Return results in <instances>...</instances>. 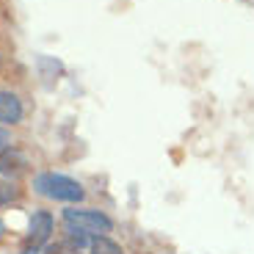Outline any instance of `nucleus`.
<instances>
[{
    "mask_svg": "<svg viewBox=\"0 0 254 254\" xmlns=\"http://www.w3.org/2000/svg\"><path fill=\"white\" fill-rule=\"evenodd\" d=\"M89 249H91V254H125L119 243L111 241L108 235H94L89 241Z\"/></svg>",
    "mask_w": 254,
    "mask_h": 254,
    "instance_id": "obj_6",
    "label": "nucleus"
},
{
    "mask_svg": "<svg viewBox=\"0 0 254 254\" xmlns=\"http://www.w3.org/2000/svg\"><path fill=\"white\" fill-rule=\"evenodd\" d=\"M45 254H80V249L72 241H56V243H47Z\"/></svg>",
    "mask_w": 254,
    "mask_h": 254,
    "instance_id": "obj_7",
    "label": "nucleus"
},
{
    "mask_svg": "<svg viewBox=\"0 0 254 254\" xmlns=\"http://www.w3.org/2000/svg\"><path fill=\"white\" fill-rule=\"evenodd\" d=\"M8 146H11V133L0 127V152H3V149H8Z\"/></svg>",
    "mask_w": 254,
    "mask_h": 254,
    "instance_id": "obj_9",
    "label": "nucleus"
},
{
    "mask_svg": "<svg viewBox=\"0 0 254 254\" xmlns=\"http://www.w3.org/2000/svg\"><path fill=\"white\" fill-rule=\"evenodd\" d=\"M19 199V188L11 183H0V207H6V204L17 202Z\"/></svg>",
    "mask_w": 254,
    "mask_h": 254,
    "instance_id": "obj_8",
    "label": "nucleus"
},
{
    "mask_svg": "<svg viewBox=\"0 0 254 254\" xmlns=\"http://www.w3.org/2000/svg\"><path fill=\"white\" fill-rule=\"evenodd\" d=\"M50 235H53V216L47 210H36L31 216V224H28V238L22 254H39V249L50 241Z\"/></svg>",
    "mask_w": 254,
    "mask_h": 254,
    "instance_id": "obj_3",
    "label": "nucleus"
},
{
    "mask_svg": "<svg viewBox=\"0 0 254 254\" xmlns=\"http://www.w3.org/2000/svg\"><path fill=\"white\" fill-rule=\"evenodd\" d=\"M25 166H28V160H25V155L22 152H17L14 146H8V149H3L0 152V174H19V172H25Z\"/></svg>",
    "mask_w": 254,
    "mask_h": 254,
    "instance_id": "obj_5",
    "label": "nucleus"
},
{
    "mask_svg": "<svg viewBox=\"0 0 254 254\" xmlns=\"http://www.w3.org/2000/svg\"><path fill=\"white\" fill-rule=\"evenodd\" d=\"M64 224H66V229H80L83 235H105L114 227V221L100 210H77V207L64 210Z\"/></svg>",
    "mask_w": 254,
    "mask_h": 254,
    "instance_id": "obj_2",
    "label": "nucleus"
},
{
    "mask_svg": "<svg viewBox=\"0 0 254 254\" xmlns=\"http://www.w3.org/2000/svg\"><path fill=\"white\" fill-rule=\"evenodd\" d=\"M22 100L14 91H0V125H17L22 122Z\"/></svg>",
    "mask_w": 254,
    "mask_h": 254,
    "instance_id": "obj_4",
    "label": "nucleus"
},
{
    "mask_svg": "<svg viewBox=\"0 0 254 254\" xmlns=\"http://www.w3.org/2000/svg\"><path fill=\"white\" fill-rule=\"evenodd\" d=\"M33 190L39 196H47L53 202H83L86 199V190L77 180L66 177V174H56V172H42L33 177Z\"/></svg>",
    "mask_w": 254,
    "mask_h": 254,
    "instance_id": "obj_1",
    "label": "nucleus"
},
{
    "mask_svg": "<svg viewBox=\"0 0 254 254\" xmlns=\"http://www.w3.org/2000/svg\"><path fill=\"white\" fill-rule=\"evenodd\" d=\"M3 232H6V224L0 221V238H3Z\"/></svg>",
    "mask_w": 254,
    "mask_h": 254,
    "instance_id": "obj_10",
    "label": "nucleus"
}]
</instances>
